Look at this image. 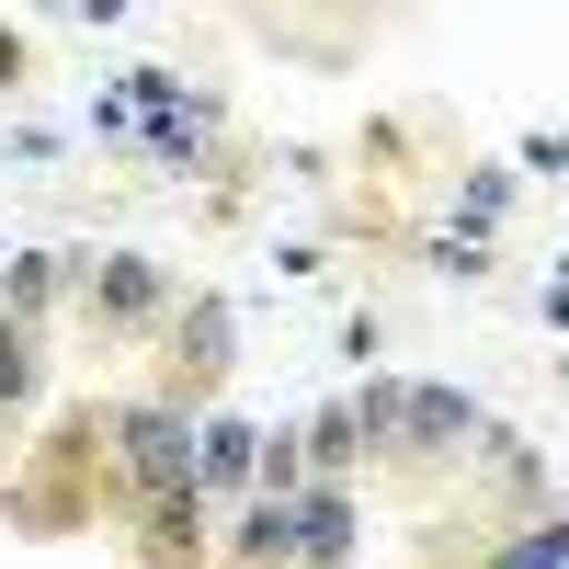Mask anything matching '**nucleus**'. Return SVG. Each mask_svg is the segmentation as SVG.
Returning a JSON list of instances; mask_svg holds the SVG:
<instances>
[{
    "label": "nucleus",
    "mask_w": 569,
    "mask_h": 569,
    "mask_svg": "<svg viewBox=\"0 0 569 569\" xmlns=\"http://www.w3.org/2000/svg\"><path fill=\"white\" fill-rule=\"evenodd\" d=\"M251 456H262V421L251 410H206L194 421V490H206V512H240L251 501Z\"/></svg>",
    "instance_id": "7"
},
{
    "label": "nucleus",
    "mask_w": 569,
    "mask_h": 569,
    "mask_svg": "<svg viewBox=\"0 0 569 569\" xmlns=\"http://www.w3.org/2000/svg\"><path fill=\"white\" fill-rule=\"evenodd\" d=\"M479 388H456V376H399V399H388V433H376V456H365V479H388L399 501H421L433 512L445 490H456V467H467V445H479Z\"/></svg>",
    "instance_id": "2"
},
{
    "label": "nucleus",
    "mask_w": 569,
    "mask_h": 569,
    "mask_svg": "<svg viewBox=\"0 0 569 569\" xmlns=\"http://www.w3.org/2000/svg\"><path fill=\"white\" fill-rule=\"evenodd\" d=\"M114 467H126V525H137V512H160V501H182V490H194V421H182L171 399H149V388H137V399H114ZM206 501V490H194ZM114 525V536H126Z\"/></svg>",
    "instance_id": "5"
},
{
    "label": "nucleus",
    "mask_w": 569,
    "mask_h": 569,
    "mask_svg": "<svg viewBox=\"0 0 569 569\" xmlns=\"http://www.w3.org/2000/svg\"><path fill=\"white\" fill-rule=\"evenodd\" d=\"M80 273H91V240H69V251H12V262H0V319L58 330V319L80 308Z\"/></svg>",
    "instance_id": "6"
},
{
    "label": "nucleus",
    "mask_w": 569,
    "mask_h": 569,
    "mask_svg": "<svg viewBox=\"0 0 569 569\" xmlns=\"http://www.w3.org/2000/svg\"><path fill=\"white\" fill-rule=\"evenodd\" d=\"M297 490H308V433H297V421H273L262 456H251V501H297Z\"/></svg>",
    "instance_id": "11"
},
{
    "label": "nucleus",
    "mask_w": 569,
    "mask_h": 569,
    "mask_svg": "<svg viewBox=\"0 0 569 569\" xmlns=\"http://www.w3.org/2000/svg\"><path fill=\"white\" fill-rule=\"evenodd\" d=\"M114 547H126L137 569H217V512L182 490V501H160V512H137Z\"/></svg>",
    "instance_id": "8"
},
{
    "label": "nucleus",
    "mask_w": 569,
    "mask_h": 569,
    "mask_svg": "<svg viewBox=\"0 0 569 569\" xmlns=\"http://www.w3.org/2000/svg\"><path fill=\"white\" fill-rule=\"evenodd\" d=\"M297 433H308V479H353L365 490V421H353V399H319Z\"/></svg>",
    "instance_id": "10"
},
{
    "label": "nucleus",
    "mask_w": 569,
    "mask_h": 569,
    "mask_svg": "<svg viewBox=\"0 0 569 569\" xmlns=\"http://www.w3.org/2000/svg\"><path fill=\"white\" fill-rule=\"evenodd\" d=\"M171 308H182V273L160 262V251H137V240H114V251H91V273H80V342L91 353H149L160 330H171Z\"/></svg>",
    "instance_id": "3"
},
{
    "label": "nucleus",
    "mask_w": 569,
    "mask_h": 569,
    "mask_svg": "<svg viewBox=\"0 0 569 569\" xmlns=\"http://www.w3.org/2000/svg\"><path fill=\"white\" fill-rule=\"evenodd\" d=\"M228 376H240V308L228 297H182L171 330L149 342V399H171L182 421L228 410Z\"/></svg>",
    "instance_id": "4"
},
{
    "label": "nucleus",
    "mask_w": 569,
    "mask_h": 569,
    "mask_svg": "<svg viewBox=\"0 0 569 569\" xmlns=\"http://www.w3.org/2000/svg\"><path fill=\"white\" fill-rule=\"evenodd\" d=\"M445 569H569V512H525V525L479 536V547L445 558Z\"/></svg>",
    "instance_id": "9"
},
{
    "label": "nucleus",
    "mask_w": 569,
    "mask_h": 569,
    "mask_svg": "<svg viewBox=\"0 0 569 569\" xmlns=\"http://www.w3.org/2000/svg\"><path fill=\"white\" fill-rule=\"evenodd\" d=\"M34 69V46H23V23H0V80H23Z\"/></svg>",
    "instance_id": "12"
},
{
    "label": "nucleus",
    "mask_w": 569,
    "mask_h": 569,
    "mask_svg": "<svg viewBox=\"0 0 569 569\" xmlns=\"http://www.w3.org/2000/svg\"><path fill=\"white\" fill-rule=\"evenodd\" d=\"M0 525L12 536H91L126 525V467H114V399H69L0 456Z\"/></svg>",
    "instance_id": "1"
}]
</instances>
